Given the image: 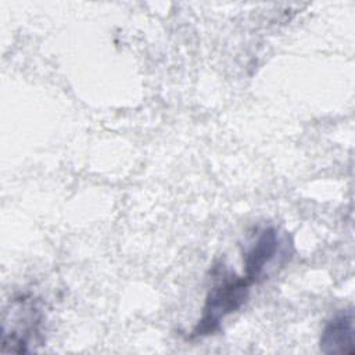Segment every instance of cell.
<instances>
[{"label":"cell","instance_id":"6da1fadb","mask_svg":"<svg viewBox=\"0 0 355 355\" xmlns=\"http://www.w3.org/2000/svg\"><path fill=\"white\" fill-rule=\"evenodd\" d=\"M44 312L33 295L12 298L4 311L1 352L22 354L35 349L43 343Z\"/></svg>","mask_w":355,"mask_h":355},{"label":"cell","instance_id":"7a4b0ae2","mask_svg":"<svg viewBox=\"0 0 355 355\" xmlns=\"http://www.w3.org/2000/svg\"><path fill=\"white\" fill-rule=\"evenodd\" d=\"M252 284L244 276L230 275L222 277L207 294L201 318L194 326L190 337L214 334L226 316L239 311L247 301Z\"/></svg>","mask_w":355,"mask_h":355},{"label":"cell","instance_id":"3957f363","mask_svg":"<svg viewBox=\"0 0 355 355\" xmlns=\"http://www.w3.org/2000/svg\"><path fill=\"white\" fill-rule=\"evenodd\" d=\"M280 250L279 232L273 226L263 227L258 232L243 255V276L251 283H259L268 276V269L275 262Z\"/></svg>","mask_w":355,"mask_h":355},{"label":"cell","instance_id":"277c9868","mask_svg":"<svg viewBox=\"0 0 355 355\" xmlns=\"http://www.w3.org/2000/svg\"><path fill=\"white\" fill-rule=\"evenodd\" d=\"M354 312L352 309L338 311L323 327L319 340L320 351L324 354H349L355 352L354 345Z\"/></svg>","mask_w":355,"mask_h":355}]
</instances>
